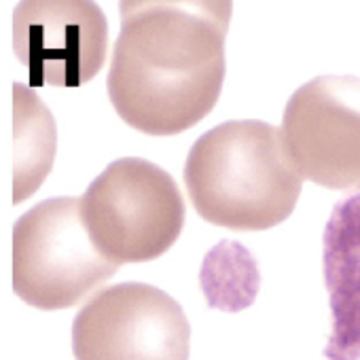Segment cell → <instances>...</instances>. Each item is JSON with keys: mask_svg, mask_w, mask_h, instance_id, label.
<instances>
[{"mask_svg": "<svg viewBox=\"0 0 360 360\" xmlns=\"http://www.w3.org/2000/svg\"><path fill=\"white\" fill-rule=\"evenodd\" d=\"M324 284L333 333L328 360H360V193L335 204L324 229Z\"/></svg>", "mask_w": 360, "mask_h": 360, "instance_id": "8", "label": "cell"}, {"mask_svg": "<svg viewBox=\"0 0 360 360\" xmlns=\"http://www.w3.org/2000/svg\"><path fill=\"white\" fill-rule=\"evenodd\" d=\"M185 187L204 221L231 231H265L292 214L303 176L282 129L236 119L195 140L185 161Z\"/></svg>", "mask_w": 360, "mask_h": 360, "instance_id": "2", "label": "cell"}, {"mask_svg": "<svg viewBox=\"0 0 360 360\" xmlns=\"http://www.w3.org/2000/svg\"><path fill=\"white\" fill-rule=\"evenodd\" d=\"M108 22L94 0H20L13 51L30 87H81L104 66Z\"/></svg>", "mask_w": 360, "mask_h": 360, "instance_id": "7", "label": "cell"}, {"mask_svg": "<svg viewBox=\"0 0 360 360\" xmlns=\"http://www.w3.org/2000/svg\"><path fill=\"white\" fill-rule=\"evenodd\" d=\"M11 263L15 295L45 311L79 305L119 271L91 242L81 198H49L22 214Z\"/></svg>", "mask_w": 360, "mask_h": 360, "instance_id": "4", "label": "cell"}, {"mask_svg": "<svg viewBox=\"0 0 360 360\" xmlns=\"http://www.w3.org/2000/svg\"><path fill=\"white\" fill-rule=\"evenodd\" d=\"M282 134L299 174L330 191H360V79L324 75L286 102Z\"/></svg>", "mask_w": 360, "mask_h": 360, "instance_id": "6", "label": "cell"}, {"mask_svg": "<svg viewBox=\"0 0 360 360\" xmlns=\"http://www.w3.org/2000/svg\"><path fill=\"white\" fill-rule=\"evenodd\" d=\"M191 324L167 292L123 282L96 292L75 316V360H189Z\"/></svg>", "mask_w": 360, "mask_h": 360, "instance_id": "5", "label": "cell"}, {"mask_svg": "<svg viewBox=\"0 0 360 360\" xmlns=\"http://www.w3.org/2000/svg\"><path fill=\"white\" fill-rule=\"evenodd\" d=\"M96 248L119 267L165 255L185 227V200L157 163L123 157L106 165L81 198Z\"/></svg>", "mask_w": 360, "mask_h": 360, "instance_id": "3", "label": "cell"}, {"mask_svg": "<svg viewBox=\"0 0 360 360\" xmlns=\"http://www.w3.org/2000/svg\"><path fill=\"white\" fill-rule=\"evenodd\" d=\"M106 89L115 112L146 136H176L217 106L233 0H119Z\"/></svg>", "mask_w": 360, "mask_h": 360, "instance_id": "1", "label": "cell"}, {"mask_svg": "<svg viewBox=\"0 0 360 360\" xmlns=\"http://www.w3.org/2000/svg\"><path fill=\"white\" fill-rule=\"evenodd\" d=\"M58 127L39 94L13 83V206L32 198L53 169Z\"/></svg>", "mask_w": 360, "mask_h": 360, "instance_id": "9", "label": "cell"}]
</instances>
